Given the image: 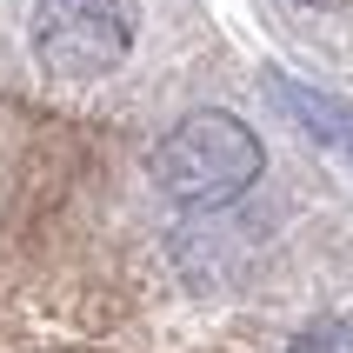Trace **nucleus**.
<instances>
[{
	"label": "nucleus",
	"mask_w": 353,
	"mask_h": 353,
	"mask_svg": "<svg viewBox=\"0 0 353 353\" xmlns=\"http://www.w3.org/2000/svg\"><path fill=\"white\" fill-rule=\"evenodd\" d=\"M260 167H267L260 134L227 107H200V114L174 120L147 154L154 187L180 207H227L260 180Z\"/></svg>",
	"instance_id": "1"
},
{
	"label": "nucleus",
	"mask_w": 353,
	"mask_h": 353,
	"mask_svg": "<svg viewBox=\"0 0 353 353\" xmlns=\"http://www.w3.org/2000/svg\"><path fill=\"white\" fill-rule=\"evenodd\" d=\"M134 0H40L34 7V60L60 80L114 74L134 47Z\"/></svg>",
	"instance_id": "2"
},
{
	"label": "nucleus",
	"mask_w": 353,
	"mask_h": 353,
	"mask_svg": "<svg viewBox=\"0 0 353 353\" xmlns=\"http://www.w3.org/2000/svg\"><path fill=\"white\" fill-rule=\"evenodd\" d=\"M280 100L307 120V134H320V140H334V147H347V154H353V114H340L334 100H320V94H300L294 80H280Z\"/></svg>",
	"instance_id": "3"
},
{
	"label": "nucleus",
	"mask_w": 353,
	"mask_h": 353,
	"mask_svg": "<svg viewBox=\"0 0 353 353\" xmlns=\"http://www.w3.org/2000/svg\"><path fill=\"white\" fill-rule=\"evenodd\" d=\"M287 353H353V327H340V320L334 327H307Z\"/></svg>",
	"instance_id": "4"
},
{
	"label": "nucleus",
	"mask_w": 353,
	"mask_h": 353,
	"mask_svg": "<svg viewBox=\"0 0 353 353\" xmlns=\"http://www.w3.org/2000/svg\"><path fill=\"white\" fill-rule=\"evenodd\" d=\"M300 7H347V0H300Z\"/></svg>",
	"instance_id": "5"
}]
</instances>
